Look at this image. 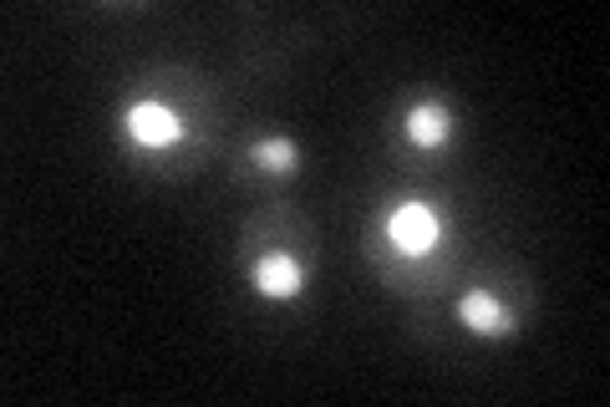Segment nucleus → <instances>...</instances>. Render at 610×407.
<instances>
[{
  "label": "nucleus",
  "instance_id": "nucleus-1",
  "mask_svg": "<svg viewBox=\"0 0 610 407\" xmlns=\"http://www.w3.org/2000/svg\"><path fill=\"white\" fill-rule=\"evenodd\" d=\"M392 240H397V250H407V255H422L438 245V219H432L428 204H402V209H397Z\"/></svg>",
  "mask_w": 610,
  "mask_h": 407
},
{
  "label": "nucleus",
  "instance_id": "nucleus-2",
  "mask_svg": "<svg viewBox=\"0 0 610 407\" xmlns=\"http://www.w3.org/2000/svg\"><path fill=\"white\" fill-rule=\"evenodd\" d=\"M128 128L143 138V143H153V148H168V143H179L183 138V122L173 118L168 108H153V102H138V108L128 112Z\"/></svg>",
  "mask_w": 610,
  "mask_h": 407
},
{
  "label": "nucleus",
  "instance_id": "nucleus-3",
  "mask_svg": "<svg viewBox=\"0 0 610 407\" xmlns=\"http://www.w3.org/2000/svg\"><path fill=\"white\" fill-rule=\"evenodd\" d=\"M254 286H260L264 296H290V290L300 286V265L290 260V255H264V260L254 265Z\"/></svg>",
  "mask_w": 610,
  "mask_h": 407
},
{
  "label": "nucleus",
  "instance_id": "nucleus-4",
  "mask_svg": "<svg viewBox=\"0 0 610 407\" xmlns=\"http://www.w3.org/2000/svg\"><path fill=\"white\" fill-rule=\"evenodd\" d=\"M458 316H463L473 331H483V336H503V331H509V311H503L493 296H463Z\"/></svg>",
  "mask_w": 610,
  "mask_h": 407
},
{
  "label": "nucleus",
  "instance_id": "nucleus-5",
  "mask_svg": "<svg viewBox=\"0 0 610 407\" xmlns=\"http://www.w3.org/2000/svg\"><path fill=\"white\" fill-rule=\"evenodd\" d=\"M407 128H412V138H418V143H438V138L448 132V118H443V108H428V102H422V108H412Z\"/></svg>",
  "mask_w": 610,
  "mask_h": 407
},
{
  "label": "nucleus",
  "instance_id": "nucleus-6",
  "mask_svg": "<svg viewBox=\"0 0 610 407\" xmlns=\"http://www.w3.org/2000/svg\"><path fill=\"white\" fill-rule=\"evenodd\" d=\"M254 158H260L264 168H290L296 163V143H280V138L276 143H254Z\"/></svg>",
  "mask_w": 610,
  "mask_h": 407
}]
</instances>
